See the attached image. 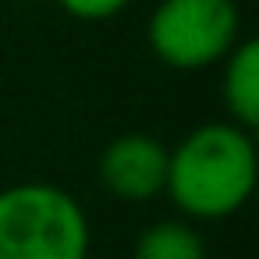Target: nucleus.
I'll list each match as a JSON object with an SVG mask.
<instances>
[{
    "label": "nucleus",
    "mask_w": 259,
    "mask_h": 259,
    "mask_svg": "<svg viewBox=\"0 0 259 259\" xmlns=\"http://www.w3.org/2000/svg\"><path fill=\"white\" fill-rule=\"evenodd\" d=\"M241 15L234 0H160L149 18V50L178 71L224 61L238 43Z\"/></svg>",
    "instance_id": "nucleus-3"
},
{
    "label": "nucleus",
    "mask_w": 259,
    "mask_h": 259,
    "mask_svg": "<svg viewBox=\"0 0 259 259\" xmlns=\"http://www.w3.org/2000/svg\"><path fill=\"white\" fill-rule=\"evenodd\" d=\"M57 4H61L71 18H82V22H103V18H114L117 11H124L128 0H57Z\"/></svg>",
    "instance_id": "nucleus-7"
},
{
    "label": "nucleus",
    "mask_w": 259,
    "mask_h": 259,
    "mask_svg": "<svg viewBox=\"0 0 259 259\" xmlns=\"http://www.w3.org/2000/svg\"><path fill=\"white\" fill-rule=\"evenodd\" d=\"M100 181L124 202H146L167 185V146L153 135L128 132L100 153Z\"/></svg>",
    "instance_id": "nucleus-4"
},
{
    "label": "nucleus",
    "mask_w": 259,
    "mask_h": 259,
    "mask_svg": "<svg viewBox=\"0 0 259 259\" xmlns=\"http://www.w3.org/2000/svg\"><path fill=\"white\" fill-rule=\"evenodd\" d=\"M255 139L234 121H209L192 128L167 149L170 202L195 220H224L238 213L255 188Z\"/></svg>",
    "instance_id": "nucleus-1"
},
{
    "label": "nucleus",
    "mask_w": 259,
    "mask_h": 259,
    "mask_svg": "<svg viewBox=\"0 0 259 259\" xmlns=\"http://www.w3.org/2000/svg\"><path fill=\"white\" fill-rule=\"evenodd\" d=\"M135 259H206L202 234L185 220H156L135 241Z\"/></svg>",
    "instance_id": "nucleus-6"
},
{
    "label": "nucleus",
    "mask_w": 259,
    "mask_h": 259,
    "mask_svg": "<svg viewBox=\"0 0 259 259\" xmlns=\"http://www.w3.org/2000/svg\"><path fill=\"white\" fill-rule=\"evenodd\" d=\"M0 259H89V220L78 199L47 181L4 188Z\"/></svg>",
    "instance_id": "nucleus-2"
},
{
    "label": "nucleus",
    "mask_w": 259,
    "mask_h": 259,
    "mask_svg": "<svg viewBox=\"0 0 259 259\" xmlns=\"http://www.w3.org/2000/svg\"><path fill=\"white\" fill-rule=\"evenodd\" d=\"M224 61H227L224 82H220L224 107L238 128L255 132V124H259V43L238 39Z\"/></svg>",
    "instance_id": "nucleus-5"
}]
</instances>
